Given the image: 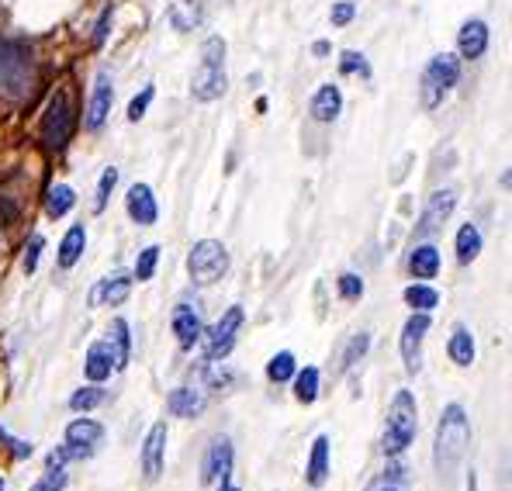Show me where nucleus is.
I'll use <instances>...</instances> for the list:
<instances>
[{
	"label": "nucleus",
	"mask_w": 512,
	"mask_h": 491,
	"mask_svg": "<svg viewBox=\"0 0 512 491\" xmlns=\"http://www.w3.org/2000/svg\"><path fill=\"white\" fill-rule=\"evenodd\" d=\"M66 488V474L63 467H49V471L42 474V481L35 485L32 491H63Z\"/></svg>",
	"instance_id": "nucleus-35"
},
{
	"label": "nucleus",
	"mask_w": 512,
	"mask_h": 491,
	"mask_svg": "<svg viewBox=\"0 0 512 491\" xmlns=\"http://www.w3.org/2000/svg\"><path fill=\"white\" fill-rule=\"evenodd\" d=\"M457 77H461V63H457V56L443 52V56L429 59V66L423 73V108H436V104L443 101V94L457 83Z\"/></svg>",
	"instance_id": "nucleus-6"
},
{
	"label": "nucleus",
	"mask_w": 512,
	"mask_h": 491,
	"mask_svg": "<svg viewBox=\"0 0 512 491\" xmlns=\"http://www.w3.org/2000/svg\"><path fill=\"white\" fill-rule=\"evenodd\" d=\"M115 184H118V170H115V166H108V170H104V177H101V184H97L94 211H104V205H108V198H111V191H115Z\"/></svg>",
	"instance_id": "nucleus-34"
},
{
	"label": "nucleus",
	"mask_w": 512,
	"mask_h": 491,
	"mask_svg": "<svg viewBox=\"0 0 512 491\" xmlns=\"http://www.w3.org/2000/svg\"><path fill=\"white\" fill-rule=\"evenodd\" d=\"M353 11H357V7H353L350 0H340V4L333 7V25H350Z\"/></svg>",
	"instance_id": "nucleus-40"
},
{
	"label": "nucleus",
	"mask_w": 512,
	"mask_h": 491,
	"mask_svg": "<svg viewBox=\"0 0 512 491\" xmlns=\"http://www.w3.org/2000/svg\"><path fill=\"white\" fill-rule=\"evenodd\" d=\"M111 101H115V83H111L108 73H97L94 80V94H90V104H87V128H101L104 118L111 111Z\"/></svg>",
	"instance_id": "nucleus-14"
},
{
	"label": "nucleus",
	"mask_w": 512,
	"mask_h": 491,
	"mask_svg": "<svg viewBox=\"0 0 512 491\" xmlns=\"http://www.w3.org/2000/svg\"><path fill=\"white\" fill-rule=\"evenodd\" d=\"M429 332V312H416L402 329V360L409 370H419L423 367V336Z\"/></svg>",
	"instance_id": "nucleus-10"
},
{
	"label": "nucleus",
	"mask_w": 512,
	"mask_h": 491,
	"mask_svg": "<svg viewBox=\"0 0 512 491\" xmlns=\"http://www.w3.org/2000/svg\"><path fill=\"white\" fill-rule=\"evenodd\" d=\"M409 270L419 277V281H433V277L440 274V253H436V246H416V249H412Z\"/></svg>",
	"instance_id": "nucleus-20"
},
{
	"label": "nucleus",
	"mask_w": 512,
	"mask_h": 491,
	"mask_svg": "<svg viewBox=\"0 0 512 491\" xmlns=\"http://www.w3.org/2000/svg\"><path fill=\"white\" fill-rule=\"evenodd\" d=\"M42 246H45V239H42V236H35V239H32V246L25 249V274H35V267H39Z\"/></svg>",
	"instance_id": "nucleus-38"
},
{
	"label": "nucleus",
	"mask_w": 512,
	"mask_h": 491,
	"mask_svg": "<svg viewBox=\"0 0 512 491\" xmlns=\"http://www.w3.org/2000/svg\"><path fill=\"white\" fill-rule=\"evenodd\" d=\"M111 18H115V7H104L101 21H97V28H94V42H104V39H108V25H111Z\"/></svg>",
	"instance_id": "nucleus-42"
},
{
	"label": "nucleus",
	"mask_w": 512,
	"mask_h": 491,
	"mask_svg": "<svg viewBox=\"0 0 512 491\" xmlns=\"http://www.w3.org/2000/svg\"><path fill=\"white\" fill-rule=\"evenodd\" d=\"M343 111V94L340 87H333V83H326V87H319V94L312 97V118L315 122H336Z\"/></svg>",
	"instance_id": "nucleus-17"
},
{
	"label": "nucleus",
	"mask_w": 512,
	"mask_h": 491,
	"mask_svg": "<svg viewBox=\"0 0 512 491\" xmlns=\"http://www.w3.org/2000/svg\"><path fill=\"white\" fill-rule=\"evenodd\" d=\"M35 87V59L21 42H0V97L21 101Z\"/></svg>",
	"instance_id": "nucleus-2"
},
{
	"label": "nucleus",
	"mask_w": 512,
	"mask_h": 491,
	"mask_svg": "<svg viewBox=\"0 0 512 491\" xmlns=\"http://www.w3.org/2000/svg\"><path fill=\"white\" fill-rule=\"evenodd\" d=\"M454 208H457V191H436L433 198H429L423 218H419L416 236H433V232L440 229L443 222H447L450 211H454Z\"/></svg>",
	"instance_id": "nucleus-12"
},
{
	"label": "nucleus",
	"mask_w": 512,
	"mask_h": 491,
	"mask_svg": "<svg viewBox=\"0 0 512 491\" xmlns=\"http://www.w3.org/2000/svg\"><path fill=\"white\" fill-rule=\"evenodd\" d=\"M173 336H177V343L184 346V350H191L194 343H201V336H205V326H201L198 312H194L191 305H177V308H173Z\"/></svg>",
	"instance_id": "nucleus-15"
},
{
	"label": "nucleus",
	"mask_w": 512,
	"mask_h": 491,
	"mask_svg": "<svg viewBox=\"0 0 512 491\" xmlns=\"http://www.w3.org/2000/svg\"><path fill=\"white\" fill-rule=\"evenodd\" d=\"M156 263H160V246H146L135 260V281H149L156 274Z\"/></svg>",
	"instance_id": "nucleus-32"
},
{
	"label": "nucleus",
	"mask_w": 512,
	"mask_h": 491,
	"mask_svg": "<svg viewBox=\"0 0 512 491\" xmlns=\"http://www.w3.org/2000/svg\"><path fill=\"white\" fill-rule=\"evenodd\" d=\"M471 447V422L464 415L461 405H447L440 419V429H436V471L440 478H450L457 467L464 464V453Z\"/></svg>",
	"instance_id": "nucleus-1"
},
{
	"label": "nucleus",
	"mask_w": 512,
	"mask_h": 491,
	"mask_svg": "<svg viewBox=\"0 0 512 491\" xmlns=\"http://www.w3.org/2000/svg\"><path fill=\"white\" fill-rule=\"evenodd\" d=\"M111 370H115V364H111L108 343H94L87 350V377L101 384V381H108V377H111Z\"/></svg>",
	"instance_id": "nucleus-22"
},
{
	"label": "nucleus",
	"mask_w": 512,
	"mask_h": 491,
	"mask_svg": "<svg viewBox=\"0 0 512 491\" xmlns=\"http://www.w3.org/2000/svg\"><path fill=\"white\" fill-rule=\"evenodd\" d=\"M108 350H111V364H115V370H125V364H128V322L125 319L111 322Z\"/></svg>",
	"instance_id": "nucleus-26"
},
{
	"label": "nucleus",
	"mask_w": 512,
	"mask_h": 491,
	"mask_svg": "<svg viewBox=\"0 0 512 491\" xmlns=\"http://www.w3.org/2000/svg\"><path fill=\"white\" fill-rule=\"evenodd\" d=\"M187 270H191L194 284H215L229 270V253L215 239H201V243H194L191 256H187Z\"/></svg>",
	"instance_id": "nucleus-5"
},
{
	"label": "nucleus",
	"mask_w": 512,
	"mask_h": 491,
	"mask_svg": "<svg viewBox=\"0 0 512 491\" xmlns=\"http://www.w3.org/2000/svg\"><path fill=\"white\" fill-rule=\"evenodd\" d=\"M447 353L457 367H471L474 364V336L464 326H457L454 336H450V343H447Z\"/></svg>",
	"instance_id": "nucleus-24"
},
{
	"label": "nucleus",
	"mask_w": 512,
	"mask_h": 491,
	"mask_svg": "<svg viewBox=\"0 0 512 491\" xmlns=\"http://www.w3.org/2000/svg\"><path fill=\"white\" fill-rule=\"evenodd\" d=\"M267 377H270V381H274V384L291 381V377H295V357H291L288 350L277 353V357H270V364H267Z\"/></svg>",
	"instance_id": "nucleus-31"
},
{
	"label": "nucleus",
	"mask_w": 512,
	"mask_h": 491,
	"mask_svg": "<svg viewBox=\"0 0 512 491\" xmlns=\"http://www.w3.org/2000/svg\"><path fill=\"white\" fill-rule=\"evenodd\" d=\"M70 208H73V191L66 184L52 187V191L45 194V215L49 218H63Z\"/></svg>",
	"instance_id": "nucleus-28"
},
{
	"label": "nucleus",
	"mask_w": 512,
	"mask_h": 491,
	"mask_svg": "<svg viewBox=\"0 0 512 491\" xmlns=\"http://www.w3.org/2000/svg\"><path fill=\"white\" fill-rule=\"evenodd\" d=\"M239 326H243V308L239 305H232L229 312L222 315V319L215 322L212 329H208V336H201L205 339V353L212 360H222V357H229V350L236 346V332Z\"/></svg>",
	"instance_id": "nucleus-9"
},
{
	"label": "nucleus",
	"mask_w": 512,
	"mask_h": 491,
	"mask_svg": "<svg viewBox=\"0 0 512 491\" xmlns=\"http://www.w3.org/2000/svg\"><path fill=\"white\" fill-rule=\"evenodd\" d=\"M295 395H298V402H305V405H312L315 398H319V370L315 367L301 370L298 381H295Z\"/></svg>",
	"instance_id": "nucleus-29"
},
{
	"label": "nucleus",
	"mask_w": 512,
	"mask_h": 491,
	"mask_svg": "<svg viewBox=\"0 0 512 491\" xmlns=\"http://www.w3.org/2000/svg\"><path fill=\"white\" fill-rule=\"evenodd\" d=\"M457 45H461L464 59H478L481 52L488 49V25L485 21H468V25L461 28V39H457Z\"/></svg>",
	"instance_id": "nucleus-19"
},
{
	"label": "nucleus",
	"mask_w": 512,
	"mask_h": 491,
	"mask_svg": "<svg viewBox=\"0 0 512 491\" xmlns=\"http://www.w3.org/2000/svg\"><path fill=\"white\" fill-rule=\"evenodd\" d=\"M218 491H239V488H232V485H229V481H225V485H222V488H218Z\"/></svg>",
	"instance_id": "nucleus-43"
},
{
	"label": "nucleus",
	"mask_w": 512,
	"mask_h": 491,
	"mask_svg": "<svg viewBox=\"0 0 512 491\" xmlns=\"http://www.w3.org/2000/svg\"><path fill=\"white\" fill-rule=\"evenodd\" d=\"M104 402V391L101 388H80L77 395L70 398V409L73 412H87V409H97Z\"/></svg>",
	"instance_id": "nucleus-33"
},
{
	"label": "nucleus",
	"mask_w": 512,
	"mask_h": 491,
	"mask_svg": "<svg viewBox=\"0 0 512 491\" xmlns=\"http://www.w3.org/2000/svg\"><path fill=\"white\" fill-rule=\"evenodd\" d=\"M149 101H153V87H142V94L132 97V104H128V122H139V118L146 115Z\"/></svg>",
	"instance_id": "nucleus-36"
},
{
	"label": "nucleus",
	"mask_w": 512,
	"mask_h": 491,
	"mask_svg": "<svg viewBox=\"0 0 512 491\" xmlns=\"http://www.w3.org/2000/svg\"><path fill=\"white\" fill-rule=\"evenodd\" d=\"M405 301H409L416 312H429V308L440 305V294H436L433 287H426V284H412L409 291H405Z\"/></svg>",
	"instance_id": "nucleus-30"
},
{
	"label": "nucleus",
	"mask_w": 512,
	"mask_h": 491,
	"mask_svg": "<svg viewBox=\"0 0 512 491\" xmlns=\"http://www.w3.org/2000/svg\"><path fill=\"white\" fill-rule=\"evenodd\" d=\"M229 87V77H225V42L212 35L205 45H201V66L191 80V94L198 101H218Z\"/></svg>",
	"instance_id": "nucleus-3"
},
{
	"label": "nucleus",
	"mask_w": 512,
	"mask_h": 491,
	"mask_svg": "<svg viewBox=\"0 0 512 491\" xmlns=\"http://www.w3.org/2000/svg\"><path fill=\"white\" fill-rule=\"evenodd\" d=\"M101 440H104V429H101V422H94V419H73L70 426H66V460H84V457H94L97 447H101Z\"/></svg>",
	"instance_id": "nucleus-8"
},
{
	"label": "nucleus",
	"mask_w": 512,
	"mask_h": 491,
	"mask_svg": "<svg viewBox=\"0 0 512 491\" xmlns=\"http://www.w3.org/2000/svg\"><path fill=\"white\" fill-rule=\"evenodd\" d=\"M232 474V443L229 436H215L205 453V485H225Z\"/></svg>",
	"instance_id": "nucleus-11"
},
{
	"label": "nucleus",
	"mask_w": 512,
	"mask_h": 491,
	"mask_svg": "<svg viewBox=\"0 0 512 491\" xmlns=\"http://www.w3.org/2000/svg\"><path fill=\"white\" fill-rule=\"evenodd\" d=\"M329 474V436H319L312 443V457H308V481L312 485H322Z\"/></svg>",
	"instance_id": "nucleus-25"
},
{
	"label": "nucleus",
	"mask_w": 512,
	"mask_h": 491,
	"mask_svg": "<svg viewBox=\"0 0 512 491\" xmlns=\"http://www.w3.org/2000/svg\"><path fill=\"white\" fill-rule=\"evenodd\" d=\"M367 343H371V339H367V332H360V336H357V339H353V343H350V350H346V357H343V367H350V364H353V360H357V357H364V353H367Z\"/></svg>",
	"instance_id": "nucleus-39"
},
{
	"label": "nucleus",
	"mask_w": 512,
	"mask_h": 491,
	"mask_svg": "<svg viewBox=\"0 0 512 491\" xmlns=\"http://www.w3.org/2000/svg\"><path fill=\"white\" fill-rule=\"evenodd\" d=\"M84 246H87V229L84 225H73L63 236V243H59V267H73L80 260V253H84Z\"/></svg>",
	"instance_id": "nucleus-23"
},
{
	"label": "nucleus",
	"mask_w": 512,
	"mask_h": 491,
	"mask_svg": "<svg viewBox=\"0 0 512 491\" xmlns=\"http://www.w3.org/2000/svg\"><path fill=\"white\" fill-rule=\"evenodd\" d=\"M163 450H167V422H156L146 436V447H142V471H146V481H156L163 474Z\"/></svg>",
	"instance_id": "nucleus-13"
},
{
	"label": "nucleus",
	"mask_w": 512,
	"mask_h": 491,
	"mask_svg": "<svg viewBox=\"0 0 512 491\" xmlns=\"http://www.w3.org/2000/svg\"><path fill=\"white\" fill-rule=\"evenodd\" d=\"M73 135V108H70V97L66 90H56V97L49 101L42 118V139L49 149H63Z\"/></svg>",
	"instance_id": "nucleus-7"
},
{
	"label": "nucleus",
	"mask_w": 512,
	"mask_h": 491,
	"mask_svg": "<svg viewBox=\"0 0 512 491\" xmlns=\"http://www.w3.org/2000/svg\"><path fill=\"white\" fill-rule=\"evenodd\" d=\"M167 405L173 415H180V419H194V415L208 405V398H205V391H198V388H177Z\"/></svg>",
	"instance_id": "nucleus-18"
},
{
	"label": "nucleus",
	"mask_w": 512,
	"mask_h": 491,
	"mask_svg": "<svg viewBox=\"0 0 512 491\" xmlns=\"http://www.w3.org/2000/svg\"><path fill=\"white\" fill-rule=\"evenodd\" d=\"M125 208H128V218H132L135 225H153L156 222V198H153V191H149L146 184H135L132 191H128V198H125Z\"/></svg>",
	"instance_id": "nucleus-16"
},
{
	"label": "nucleus",
	"mask_w": 512,
	"mask_h": 491,
	"mask_svg": "<svg viewBox=\"0 0 512 491\" xmlns=\"http://www.w3.org/2000/svg\"><path fill=\"white\" fill-rule=\"evenodd\" d=\"M0 491H4V481H0Z\"/></svg>",
	"instance_id": "nucleus-45"
},
{
	"label": "nucleus",
	"mask_w": 512,
	"mask_h": 491,
	"mask_svg": "<svg viewBox=\"0 0 512 491\" xmlns=\"http://www.w3.org/2000/svg\"><path fill=\"white\" fill-rule=\"evenodd\" d=\"M419 433V409L412 391H398L395 402L388 409V429H384V453L398 457V453L409 450V443Z\"/></svg>",
	"instance_id": "nucleus-4"
},
{
	"label": "nucleus",
	"mask_w": 512,
	"mask_h": 491,
	"mask_svg": "<svg viewBox=\"0 0 512 491\" xmlns=\"http://www.w3.org/2000/svg\"><path fill=\"white\" fill-rule=\"evenodd\" d=\"M128 291H132V281H128L125 274L108 277L104 284L94 287V294H90V305H101V301H108V305H122V301L128 298Z\"/></svg>",
	"instance_id": "nucleus-21"
},
{
	"label": "nucleus",
	"mask_w": 512,
	"mask_h": 491,
	"mask_svg": "<svg viewBox=\"0 0 512 491\" xmlns=\"http://www.w3.org/2000/svg\"><path fill=\"white\" fill-rule=\"evenodd\" d=\"M481 253V232L478 225H461V232H457V260L461 263H471L474 256Z\"/></svg>",
	"instance_id": "nucleus-27"
},
{
	"label": "nucleus",
	"mask_w": 512,
	"mask_h": 491,
	"mask_svg": "<svg viewBox=\"0 0 512 491\" xmlns=\"http://www.w3.org/2000/svg\"><path fill=\"white\" fill-rule=\"evenodd\" d=\"M343 73H364V77H367L371 70H367L364 56H357V52H346V56H343Z\"/></svg>",
	"instance_id": "nucleus-41"
},
{
	"label": "nucleus",
	"mask_w": 512,
	"mask_h": 491,
	"mask_svg": "<svg viewBox=\"0 0 512 491\" xmlns=\"http://www.w3.org/2000/svg\"><path fill=\"white\" fill-rule=\"evenodd\" d=\"M340 294L346 301H357L360 294H364V281H360L357 274H343L340 277Z\"/></svg>",
	"instance_id": "nucleus-37"
},
{
	"label": "nucleus",
	"mask_w": 512,
	"mask_h": 491,
	"mask_svg": "<svg viewBox=\"0 0 512 491\" xmlns=\"http://www.w3.org/2000/svg\"><path fill=\"white\" fill-rule=\"evenodd\" d=\"M381 491H395V488H381Z\"/></svg>",
	"instance_id": "nucleus-44"
}]
</instances>
